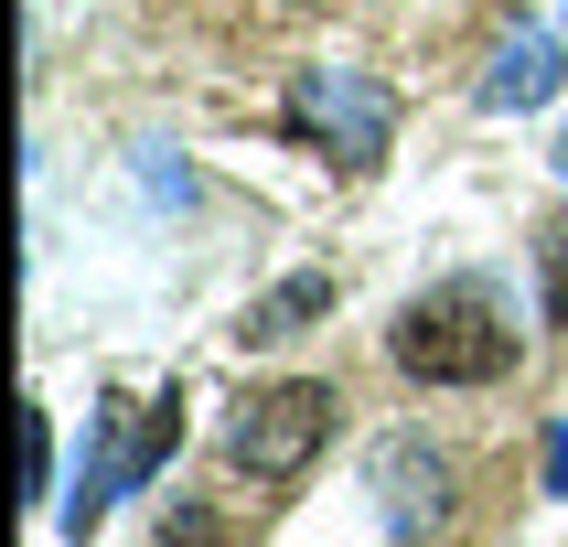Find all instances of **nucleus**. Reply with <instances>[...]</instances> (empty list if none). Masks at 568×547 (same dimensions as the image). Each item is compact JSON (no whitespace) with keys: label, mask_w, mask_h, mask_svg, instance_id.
I'll use <instances>...</instances> for the list:
<instances>
[{"label":"nucleus","mask_w":568,"mask_h":547,"mask_svg":"<svg viewBox=\"0 0 568 547\" xmlns=\"http://www.w3.org/2000/svg\"><path fill=\"white\" fill-rule=\"evenodd\" d=\"M547 473H558V483H568V429H558V450H547Z\"/></svg>","instance_id":"6e6552de"},{"label":"nucleus","mask_w":568,"mask_h":547,"mask_svg":"<svg viewBox=\"0 0 568 547\" xmlns=\"http://www.w3.org/2000/svg\"><path fill=\"white\" fill-rule=\"evenodd\" d=\"M386 354H397V376H418V386H494L515 365V322L494 312L483 280H450V290H418L408 312H397Z\"/></svg>","instance_id":"f257e3e1"},{"label":"nucleus","mask_w":568,"mask_h":547,"mask_svg":"<svg viewBox=\"0 0 568 547\" xmlns=\"http://www.w3.org/2000/svg\"><path fill=\"white\" fill-rule=\"evenodd\" d=\"M547 87H558V54H547V43H515L505 75H494V108H526V97H547Z\"/></svg>","instance_id":"39448f33"},{"label":"nucleus","mask_w":568,"mask_h":547,"mask_svg":"<svg viewBox=\"0 0 568 547\" xmlns=\"http://www.w3.org/2000/svg\"><path fill=\"white\" fill-rule=\"evenodd\" d=\"M547 312H558V322H568V215H558V225H547Z\"/></svg>","instance_id":"0eeeda50"},{"label":"nucleus","mask_w":568,"mask_h":547,"mask_svg":"<svg viewBox=\"0 0 568 547\" xmlns=\"http://www.w3.org/2000/svg\"><path fill=\"white\" fill-rule=\"evenodd\" d=\"M172 440H183V408H172V397H161V408H140V429H129V440L108 450V462H97L87 483H75V505H64V526L87 537L97 515H108V494H129V483L151 473V462H161V450H172Z\"/></svg>","instance_id":"7ed1b4c3"},{"label":"nucleus","mask_w":568,"mask_h":547,"mask_svg":"<svg viewBox=\"0 0 568 547\" xmlns=\"http://www.w3.org/2000/svg\"><path fill=\"white\" fill-rule=\"evenodd\" d=\"M322 440H333V386L290 376V386H257L247 408H236V429H225V462L247 483H301L322 462Z\"/></svg>","instance_id":"f03ea898"},{"label":"nucleus","mask_w":568,"mask_h":547,"mask_svg":"<svg viewBox=\"0 0 568 547\" xmlns=\"http://www.w3.org/2000/svg\"><path fill=\"white\" fill-rule=\"evenodd\" d=\"M376 494H386V515H397V526H440L450 515V462L440 450H418V440H386L376 450Z\"/></svg>","instance_id":"20e7f679"},{"label":"nucleus","mask_w":568,"mask_h":547,"mask_svg":"<svg viewBox=\"0 0 568 547\" xmlns=\"http://www.w3.org/2000/svg\"><path fill=\"white\" fill-rule=\"evenodd\" d=\"M301 312H322V280H290L280 301H257V312H247V333H301Z\"/></svg>","instance_id":"423d86ee"}]
</instances>
